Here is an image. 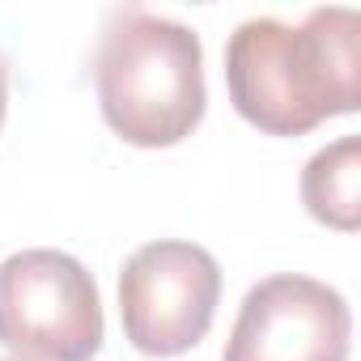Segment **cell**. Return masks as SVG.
<instances>
[{
  "instance_id": "cell-1",
  "label": "cell",
  "mask_w": 361,
  "mask_h": 361,
  "mask_svg": "<svg viewBox=\"0 0 361 361\" xmlns=\"http://www.w3.org/2000/svg\"><path fill=\"white\" fill-rule=\"evenodd\" d=\"M226 81L234 111L268 136H302L361 106V18L314 9L302 26L251 18L230 35Z\"/></svg>"
},
{
  "instance_id": "cell-2",
  "label": "cell",
  "mask_w": 361,
  "mask_h": 361,
  "mask_svg": "<svg viewBox=\"0 0 361 361\" xmlns=\"http://www.w3.org/2000/svg\"><path fill=\"white\" fill-rule=\"evenodd\" d=\"M94 85L102 119L140 149H166L204 119V47L200 35L149 9H115L98 35Z\"/></svg>"
},
{
  "instance_id": "cell-3",
  "label": "cell",
  "mask_w": 361,
  "mask_h": 361,
  "mask_svg": "<svg viewBox=\"0 0 361 361\" xmlns=\"http://www.w3.org/2000/svg\"><path fill=\"white\" fill-rule=\"evenodd\" d=\"M102 331V298L81 259L30 247L0 264V344L18 361H90Z\"/></svg>"
},
{
  "instance_id": "cell-4",
  "label": "cell",
  "mask_w": 361,
  "mask_h": 361,
  "mask_svg": "<svg viewBox=\"0 0 361 361\" xmlns=\"http://www.w3.org/2000/svg\"><path fill=\"white\" fill-rule=\"evenodd\" d=\"M221 268L217 259L178 238L145 243L119 272V319L132 348L145 357H178L196 348L217 314Z\"/></svg>"
},
{
  "instance_id": "cell-5",
  "label": "cell",
  "mask_w": 361,
  "mask_h": 361,
  "mask_svg": "<svg viewBox=\"0 0 361 361\" xmlns=\"http://www.w3.org/2000/svg\"><path fill=\"white\" fill-rule=\"evenodd\" d=\"M348 344L353 314L340 289L281 272L243 298L221 361H348Z\"/></svg>"
},
{
  "instance_id": "cell-6",
  "label": "cell",
  "mask_w": 361,
  "mask_h": 361,
  "mask_svg": "<svg viewBox=\"0 0 361 361\" xmlns=\"http://www.w3.org/2000/svg\"><path fill=\"white\" fill-rule=\"evenodd\" d=\"M302 204L314 221L353 234L361 226V140L340 136L302 170Z\"/></svg>"
},
{
  "instance_id": "cell-7",
  "label": "cell",
  "mask_w": 361,
  "mask_h": 361,
  "mask_svg": "<svg viewBox=\"0 0 361 361\" xmlns=\"http://www.w3.org/2000/svg\"><path fill=\"white\" fill-rule=\"evenodd\" d=\"M5 111H9V64L0 56V128H5Z\"/></svg>"
}]
</instances>
